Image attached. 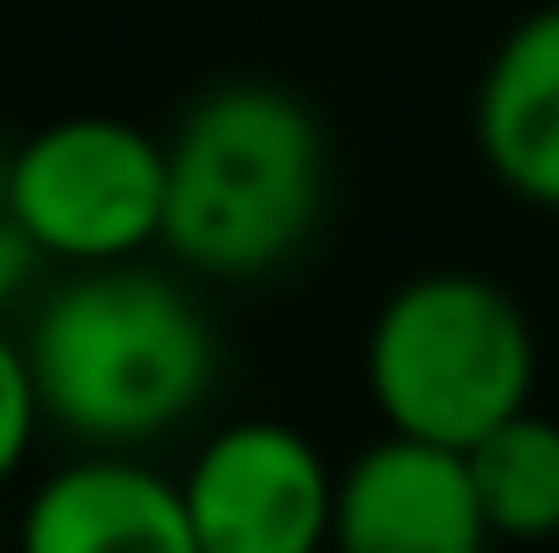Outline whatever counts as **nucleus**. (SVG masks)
<instances>
[{"instance_id":"obj_10","label":"nucleus","mask_w":559,"mask_h":553,"mask_svg":"<svg viewBox=\"0 0 559 553\" xmlns=\"http://www.w3.org/2000/svg\"><path fill=\"white\" fill-rule=\"evenodd\" d=\"M50 426L43 419V390H36V369H28V348L22 333L0 327V483H14L36 447V433Z\"/></svg>"},{"instance_id":"obj_1","label":"nucleus","mask_w":559,"mask_h":553,"mask_svg":"<svg viewBox=\"0 0 559 553\" xmlns=\"http://www.w3.org/2000/svg\"><path fill=\"white\" fill-rule=\"evenodd\" d=\"M43 419L79 447H135L178 433L219 384V333L185 270L85 263L36 305L22 333Z\"/></svg>"},{"instance_id":"obj_5","label":"nucleus","mask_w":559,"mask_h":553,"mask_svg":"<svg viewBox=\"0 0 559 553\" xmlns=\"http://www.w3.org/2000/svg\"><path fill=\"white\" fill-rule=\"evenodd\" d=\"M199 553H326L333 461L284 419H227L178 475Z\"/></svg>"},{"instance_id":"obj_2","label":"nucleus","mask_w":559,"mask_h":553,"mask_svg":"<svg viewBox=\"0 0 559 553\" xmlns=\"http://www.w3.org/2000/svg\"><path fill=\"white\" fill-rule=\"evenodd\" d=\"M164 256L185 276L255 284L298 263L326 221L333 150L319 114L276 79H219L164 136Z\"/></svg>"},{"instance_id":"obj_8","label":"nucleus","mask_w":559,"mask_h":553,"mask_svg":"<svg viewBox=\"0 0 559 553\" xmlns=\"http://www.w3.org/2000/svg\"><path fill=\"white\" fill-rule=\"evenodd\" d=\"M475 150L510 199L559 213V0L489 50L475 85Z\"/></svg>"},{"instance_id":"obj_9","label":"nucleus","mask_w":559,"mask_h":553,"mask_svg":"<svg viewBox=\"0 0 559 553\" xmlns=\"http://www.w3.org/2000/svg\"><path fill=\"white\" fill-rule=\"evenodd\" d=\"M467 455L475 497L489 511V532L510 546H546L559 540V419L524 404L496 433H481Z\"/></svg>"},{"instance_id":"obj_11","label":"nucleus","mask_w":559,"mask_h":553,"mask_svg":"<svg viewBox=\"0 0 559 553\" xmlns=\"http://www.w3.org/2000/svg\"><path fill=\"white\" fill-rule=\"evenodd\" d=\"M36 242L22 235V221H14V199H8V150H0V313H8L14 298L28 291V276H36Z\"/></svg>"},{"instance_id":"obj_4","label":"nucleus","mask_w":559,"mask_h":553,"mask_svg":"<svg viewBox=\"0 0 559 553\" xmlns=\"http://www.w3.org/2000/svg\"><path fill=\"white\" fill-rule=\"evenodd\" d=\"M8 199L43 263H128L164 249L170 150L121 114H64L8 150Z\"/></svg>"},{"instance_id":"obj_3","label":"nucleus","mask_w":559,"mask_h":553,"mask_svg":"<svg viewBox=\"0 0 559 553\" xmlns=\"http://www.w3.org/2000/svg\"><path fill=\"white\" fill-rule=\"evenodd\" d=\"M361 384L382 433L475 447L518 419L538 390V333L510 284L481 270L404 276L376 305L361 341Z\"/></svg>"},{"instance_id":"obj_6","label":"nucleus","mask_w":559,"mask_h":553,"mask_svg":"<svg viewBox=\"0 0 559 553\" xmlns=\"http://www.w3.org/2000/svg\"><path fill=\"white\" fill-rule=\"evenodd\" d=\"M489 511L461 447L382 433L341 469L326 553H489Z\"/></svg>"},{"instance_id":"obj_7","label":"nucleus","mask_w":559,"mask_h":553,"mask_svg":"<svg viewBox=\"0 0 559 553\" xmlns=\"http://www.w3.org/2000/svg\"><path fill=\"white\" fill-rule=\"evenodd\" d=\"M14 540L22 553H199L178 475L114 447H85L79 461L43 475Z\"/></svg>"}]
</instances>
